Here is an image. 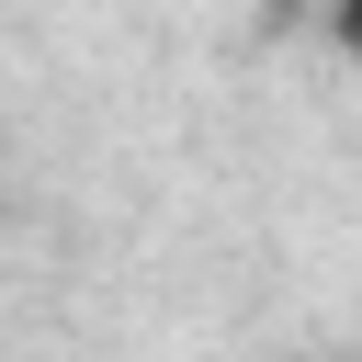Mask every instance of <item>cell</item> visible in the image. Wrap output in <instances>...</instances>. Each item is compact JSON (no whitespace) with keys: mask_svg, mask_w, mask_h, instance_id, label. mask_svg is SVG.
Listing matches in <instances>:
<instances>
[{"mask_svg":"<svg viewBox=\"0 0 362 362\" xmlns=\"http://www.w3.org/2000/svg\"><path fill=\"white\" fill-rule=\"evenodd\" d=\"M328 34H339V57L362 68V0H339V11H328Z\"/></svg>","mask_w":362,"mask_h":362,"instance_id":"6da1fadb","label":"cell"}]
</instances>
